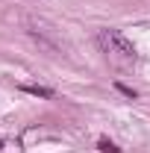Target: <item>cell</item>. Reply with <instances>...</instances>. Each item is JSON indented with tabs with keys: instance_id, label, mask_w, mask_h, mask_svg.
I'll return each mask as SVG.
<instances>
[{
	"instance_id": "5",
	"label": "cell",
	"mask_w": 150,
	"mask_h": 153,
	"mask_svg": "<svg viewBox=\"0 0 150 153\" xmlns=\"http://www.w3.org/2000/svg\"><path fill=\"white\" fill-rule=\"evenodd\" d=\"M0 147H3V141H0Z\"/></svg>"
},
{
	"instance_id": "1",
	"label": "cell",
	"mask_w": 150,
	"mask_h": 153,
	"mask_svg": "<svg viewBox=\"0 0 150 153\" xmlns=\"http://www.w3.org/2000/svg\"><path fill=\"white\" fill-rule=\"evenodd\" d=\"M97 41H100L103 53H109L115 59H124V62H132L135 59V47H132V41L121 30H100L97 33Z\"/></svg>"
},
{
	"instance_id": "4",
	"label": "cell",
	"mask_w": 150,
	"mask_h": 153,
	"mask_svg": "<svg viewBox=\"0 0 150 153\" xmlns=\"http://www.w3.org/2000/svg\"><path fill=\"white\" fill-rule=\"evenodd\" d=\"M115 88L121 91L124 97H130V100H135V88H130V85H124V82H115Z\"/></svg>"
},
{
	"instance_id": "2",
	"label": "cell",
	"mask_w": 150,
	"mask_h": 153,
	"mask_svg": "<svg viewBox=\"0 0 150 153\" xmlns=\"http://www.w3.org/2000/svg\"><path fill=\"white\" fill-rule=\"evenodd\" d=\"M21 91H27V94H33V97H44V100H47V97H53V88H44V85H30V82H27V85H21Z\"/></svg>"
},
{
	"instance_id": "3",
	"label": "cell",
	"mask_w": 150,
	"mask_h": 153,
	"mask_svg": "<svg viewBox=\"0 0 150 153\" xmlns=\"http://www.w3.org/2000/svg\"><path fill=\"white\" fill-rule=\"evenodd\" d=\"M97 147H100V153H121V147H115L109 138H100V141H97Z\"/></svg>"
}]
</instances>
